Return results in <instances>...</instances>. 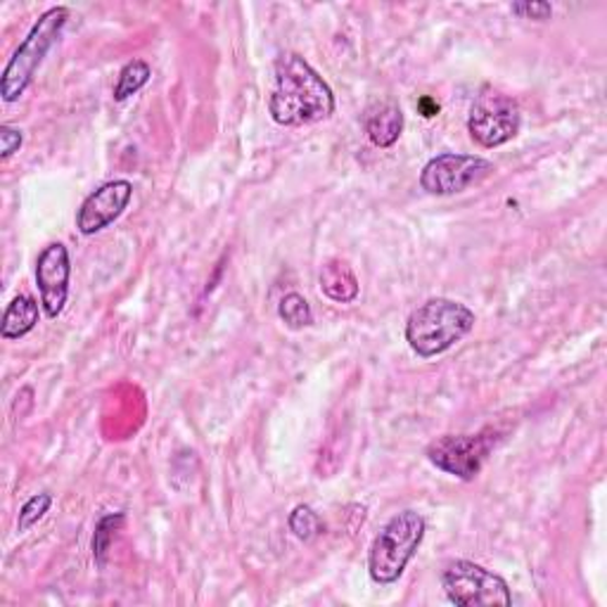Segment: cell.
I'll list each match as a JSON object with an SVG mask.
<instances>
[{"instance_id":"obj_1","label":"cell","mask_w":607,"mask_h":607,"mask_svg":"<svg viewBox=\"0 0 607 607\" xmlns=\"http://www.w3.org/2000/svg\"><path fill=\"white\" fill-rule=\"evenodd\" d=\"M268 112L280 126H309L332 117L335 96L307 59L297 53H285L276 63V86Z\"/></svg>"},{"instance_id":"obj_2","label":"cell","mask_w":607,"mask_h":607,"mask_svg":"<svg viewBox=\"0 0 607 607\" xmlns=\"http://www.w3.org/2000/svg\"><path fill=\"white\" fill-rule=\"evenodd\" d=\"M475 321V313L465 304L437 297L408 316L406 342L420 358H434L467 338Z\"/></svg>"},{"instance_id":"obj_3","label":"cell","mask_w":607,"mask_h":607,"mask_svg":"<svg viewBox=\"0 0 607 607\" xmlns=\"http://www.w3.org/2000/svg\"><path fill=\"white\" fill-rule=\"evenodd\" d=\"M424 518L416 510H404L379 529L368 551V572L375 584L389 586L401 580L408 563L424 539Z\"/></svg>"},{"instance_id":"obj_4","label":"cell","mask_w":607,"mask_h":607,"mask_svg":"<svg viewBox=\"0 0 607 607\" xmlns=\"http://www.w3.org/2000/svg\"><path fill=\"white\" fill-rule=\"evenodd\" d=\"M67 20L69 10L65 5L51 8L41 14L38 22L32 26V32H29L20 48L10 57L3 79H0V96H3L5 102H14L24 96V90L32 84L43 57L51 53L57 38L63 36Z\"/></svg>"},{"instance_id":"obj_5","label":"cell","mask_w":607,"mask_h":607,"mask_svg":"<svg viewBox=\"0 0 607 607\" xmlns=\"http://www.w3.org/2000/svg\"><path fill=\"white\" fill-rule=\"evenodd\" d=\"M442 586L446 598L459 607H492L512 603V594L504 576L470 563V560H455L453 565H449L442 576Z\"/></svg>"},{"instance_id":"obj_6","label":"cell","mask_w":607,"mask_h":607,"mask_svg":"<svg viewBox=\"0 0 607 607\" xmlns=\"http://www.w3.org/2000/svg\"><path fill=\"white\" fill-rule=\"evenodd\" d=\"M494 446V430H484L479 434H444L428 446V461L442 473L470 482L479 475Z\"/></svg>"},{"instance_id":"obj_7","label":"cell","mask_w":607,"mask_h":607,"mask_svg":"<svg viewBox=\"0 0 607 607\" xmlns=\"http://www.w3.org/2000/svg\"><path fill=\"white\" fill-rule=\"evenodd\" d=\"M520 124L522 114L518 102L496 90H484L470 110L467 131L477 145L500 147L520 133Z\"/></svg>"},{"instance_id":"obj_8","label":"cell","mask_w":607,"mask_h":607,"mask_svg":"<svg viewBox=\"0 0 607 607\" xmlns=\"http://www.w3.org/2000/svg\"><path fill=\"white\" fill-rule=\"evenodd\" d=\"M492 172L494 164L489 159L446 152V155H439L424 164L420 186L430 195H455L482 184L484 178L492 176Z\"/></svg>"},{"instance_id":"obj_9","label":"cell","mask_w":607,"mask_h":607,"mask_svg":"<svg viewBox=\"0 0 607 607\" xmlns=\"http://www.w3.org/2000/svg\"><path fill=\"white\" fill-rule=\"evenodd\" d=\"M71 262L63 242H53L38 254L36 262V285L41 295V307L48 318H57L65 311L69 297Z\"/></svg>"},{"instance_id":"obj_10","label":"cell","mask_w":607,"mask_h":607,"mask_svg":"<svg viewBox=\"0 0 607 607\" xmlns=\"http://www.w3.org/2000/svg\"><path fill=\"white\" fill-rule=\"evenodd\" d=\"M131 197L133 186L129 180H110V184L100 186L84 200L79 214H76V228H79L81 235H96L104 231V228L124 214Z\"/></svg>"},{"instance_id":"obj_11","label":"cell","mask_w":607,"mask_h":607,"mask_svg":"<svg viewBox=\"0 0 607 607\" xmlns=\"http://www.w3.org/2000/svg\"><path fill=\"white\" fill-rule=\"evenodd\" d=\"M363 129L375 147H391L404 131V112L389 100L373 102L363 114Z\"/></svg>"},{"instance_id":"obj_12","label":"cell","mask_w":607,"mask_h":607,"mask_svg":"<svg viewBox=\"0 0 607 607\" xmlns=\"http://www.w3.org/2000/svg\"><path fill=\"white\" fill-rule=\"evenodd\" d=\"M318 283H321L323 295L338 304H349L358 297L356 273L342 260L325 262L321 268V276H318Z\"/></svg>"},{"instance_id":"obj_13","label":"cell","mask_w":607,"mask_h":607,"mask_svg":"<svg viewBox=\"0 0 607 607\" xmlns=\"http://www.w3.org/2000/svg\"><path fill=\"white\" fill-rule=\"evenodd\" d=\"M38 304L26 297V295H20L14 297L8 309L3 313V323H0V335H3V340L12 342V340H20L24 335H29L38 323Z\"/></svg>"},{"instance_id":"obj_14","label":"cell","mask_w":607,"mask_h":607,"mask_svg":"<svg viewBox=\"0 0 607 607\" xmlns=\"http://www.w3.org/2000/svg\"><path fill=\"white\" fill-rule=\"evenodd\" d=\"M152 69L145 59H131V63L119 71V79L114 86V100L124 102L126 98L135 96L150 81Z\"/></svg>"},{"instance_id":"obj_15","label":"cell","mask_w":607,"mask_h":607,"mask_svg":"<svg viewBox=\"0 0 607 607\" xmlns=\"http://www.w3.org/2000/svg\"><path fill=\"white\" fill-rule=\"evenodd\" d=\"M278 316H280V321L293 330L309 328L313 323V311L309 307V301L297 293H290L280 299Z\"/></svg>"},{"instance_id":"obj_16","label":"cell","mask_w":607,"mask_h":607,"mask_svg":"<svg viewBox=\"0 0 607 607\" xmlns=\"http://www.w3.org/2000/svg\"><path fill=\"white\" fill-rule=\"evenodd\" d=\"M124 525V512H112V515H104V518H100L98 527H96V534H93V555H96V563L102 567L104 565V558H108V551L110 545L114 541V534L117 529Z\"/></svg>"},{"instance_id":"obj_17","label":"cell","mask_w":607,"mask_h":607,"mask_svg":"<svg viewBox=\"0 0 607 607\" xmlns=\"http://www.w3.org/2000/svg\"><path fill=\"white\" fill-rule=\"evenodd\" d=\"M287 525H290L293 534L299 541H313L323 531V522L311 506H297L290 512V520H287Z\"/></svg>"},{"instance_id":"obj_18","label":"cell","mask_w":607,"mask_h":607,"mask_svg":"<svg viewBox=\"0 0 607 607\" xmlns=\"http://www.w3.org/2000/svg\"><path fill=\"white\" fill-rule=\"evenodd\" d=\"M53 506V496L51 494H36L26 500L20 510V520H18V529L20 531H29L32 529L45 512L51 510Z\"/></svg>"},{"instance_id":"obj_19","label":"cell","mask_w":607,"mask_h":607,"mask_svg":"<svg viewBox=\"0 0 607 607\" xmlns=\"http://www.w3.org/2000/svg\"><path fill=\"white\" fill-rule=\"evenodd\" d=\"M510 10L515 14H520V18L534 20V22L551 20V14H553V5L543 3V0H522V3H512Z\"/></svg>"},{"instance_id":"obj_20","label":"cell","mask_w":607,"mask_h":607,"mask_svg":"<svg viewBox=\"0 0 607 607\" xmlns=\"http://www.w3.org/2000/svg\"><path fill=\"white\" fill-rule=\"evenodd\" d=\"M24 143V135L20 129H14V126H0V159L8 162L14 152H20Z\"/></svg>"},{"instance_id":"obj_21","label":"cell","mask_w":607,"mask_h":607,"mask_svg":"<svg viewBox=\"0 0 607 607\" xmlns=\"http://www.w3.org/2000/svg\"><path fill=\"white\" fill-rule=\"evenodd\" d=\"M418 110L422 112V117H434L437 112H439V104L432 100V98H422L420 102H418Z\"/></svg>"}]
</instances>
